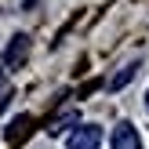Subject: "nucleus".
I'll return each mask as SVG.
<instances>
[{
    "instance_id": "nucleus-4",
    "label": "nucleus",
    "mask_w": 149,
    "mask_h": 149,
    "mask_svg": "<svg viewBox=\"0 0 149 149\" xmlns=\"http://www.w3.org/2000/svg\"><path fill=\"white\" fill-rule=\"evenodd\" d=\"M135 73H138V65H124V73H116V77H113V87H120V84H127V80L135 77Z\"/></svg>"
},
{
    "instance_id": "nucleus-3",
    "label": "nucleus",
    "mask_w": 149,
    "mask_h": 149,
    "mask_svg": "<svg viewBox=\"0 0 149 149\" xmlns=\"http://www.w3.org/2000/svg\"><path fill=\"white\" fill-rule=\"evenodd\" d=\"M26 58H29V36L26 33H15L11 44H7V51H4V65L15 69V65H22Z\"/></svg>"
},
{
    "instance_id": "nucleus-2",
    "label": "nucleus",
    "mask_w": 149,
    "mask_h": 149,
    "mask_svg": "<svg viewBox=\"0 0 149 149\" xmlns=\"http://www.w3.org/2000/svg\"><path fill=\"white\" fill-rule=\"evenodd\" d=\"M113 149H142V138H138V131H135V124H127V120H120L113 127V142H109Z\"/></svg>"
},
{
    "instance_id": "nucleus-5",
    "label": "nucleus",
    "mask_w": 149,
    "mask_h": 149,
    "mask_svg": "<svg viewBox=\"0 0 149 149\" xmlns=\"http://www.w3.org/2000/svg\"><path fill=\"white\" fill-rule=\"evenodd\" d=\"M4 84H7V77H4V69H0V91H4Z\"/></svg>"
},
{
    "instance_id": "nucleus-1",
    "label": "nucleus",
    "mask_w": 149,
    "mask_h": 149,
    "mask_svg": "<svg viewBox=\"0 0 149 149\" xmlns=\"http://www.w3.org/2000/svg\"><path fill=\"white\" fill-rule=\"evenodd\" d=\"M98 146H102V127H95V124H80L65 138V149H98Z\"/></svg>"
},
{
    "instance_id": "nucleus-7",
    "label": "nucleus",
    "mask_w": 149,
    "mask_h": 149,
    "mask_svg": "<svg viewBox=\"0 0 149 149\" xmlns=\"http://www.w3.org/2000/svg\"><path fill=\"white\" fill-rule=\"evenodd\" d=\"M26 4H36V0H26Z\"/></svg>"
},
{
    "instance_id": "nucleus-6",
    "label": "nucleus",
    "mask_w": 149,
    "mask_h": 149,
    "mask_svg": "<svg viewBox=\"0 0 149 149\" xmlns=\"http://www.w3.org/2000/svg\"><path fill=\"white\" fill-rule=\"evenodd\" d=\"M146 109H149V95H146Z\"/></svg>"
}]
</instances>
